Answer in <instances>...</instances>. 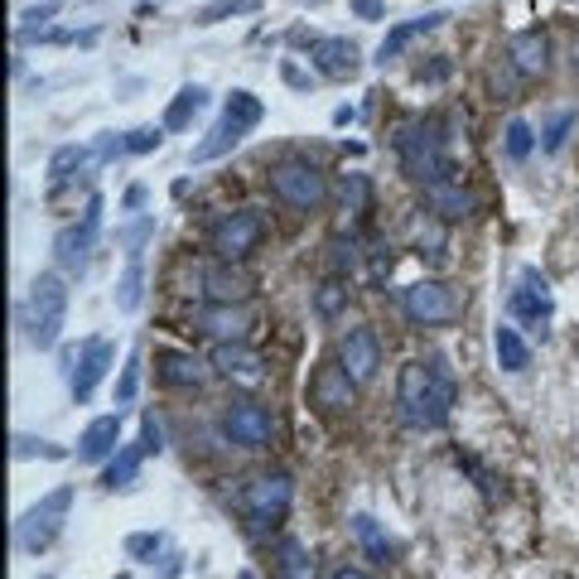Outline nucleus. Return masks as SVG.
Masks as SVG:
<instances>
[{
  "mask_svg": "<svg viewBox=\"0 0 579 579\" xmlns=\"http://www.w3.org/2000/svg\"><path fill=\"white\" fill-rule=\"evenodd\" d=\"M396 406L411 430H440L454 411V372L444 367V358L406 362L396 382Z\"/></svg>",
  "mask_w": 579,
  "mask_h": 579,
  "instance_id": "nucleus-1",
  "label": "nucleus"
},
{
  "mask_svg": "<svg viewBox=\"0 0 579 579\" xmlns=\"http://www.w3.org/2000/svg\"><path fill=\"white\" fill-rule=\"evenodd\" d=\"M63 324H68V280L63 271H44L29 280L25 300H20V329L34 348H54Z\"/></svg>",
  "mask_w": 579,
  "mask_h": 579,
  "instance_id": "nucleus-2",
  "label": "nucleus"
},
{
  "mask_svg": "<svg viewBox=\"0 0 579 579\" xmlns=\"http://www.w3.org/2000/svg\"><path fill=\"white\" fill-rule=\"evenodd\" d=\"M396 155H401V169L411 174L420 189L454 179V160L444 155V136L430 121H406V126L396 131Z\"/></svg>",
  "mask_w": 579,
  "mask_h": 579,
  "instance_id": "nucleus-3",
  "label": "nucleus"
},
{
  "mask_svg": "<svg viewBox=\"0 0 579 579\" xmlns=\"http://www.w3.org/2000/svg\"><path fill=\"white\" fill-rule=\"evenodd\" d=\"M261 116H266L261 97L247 92V87H237V92L222 102V116H218V126L208 131V140L193 145V165H208V160H222L227 150H237V145L247 140V131L261 126Z\"/></svg>",
  "mask_w": 579,
  "mask_h": 579,
  "instance_id": "nucleus-4",
  "label": "nucleus"
},
{
  "mask_svg": "<svg viewBox=\"0 0 579 579\" xmlns=\"http://www.w3.org/2000/svg\"><path fill=\"white\" fill-rule=\"evenodd\" d=\"M73 488L63 483V488H54L49 497H39L34 507H29L25 517L15 522V541H20V551L29 555H39V551H49L58 541V531H63V522H68V512H73Z\"/></svg>",
  "mask_w": 579,
  "mask_h": 579,
  "instance_id": "nucleus-5",
  "label": "nucleus"
},
{
  "mask_svg": "<svg viewBox=\"0 0 579 579\" xmlns=\"http://www.w3.org/2000/svg\"><path fill=\"white\" fill-rule=\"evenodd\" d=\"M295 502V478L290 473H256L247 488H242V517L251 522V531H271V526L285 522Z\"/></svg>",
  "mask_w": 579,
  "mask_h": 579,
  "instance_id": "nucleus-6",
  "label": "nucleus"
},
{
  "mask_svg": "<svg viewBox=\"0 0 579 579\" xmlns=\"http://www.w3.org/2000/svg\"><path fill=\"white\" fill-rule=\"evenodd\" d=\"M271 193L285 208H295V213H314L329 198V179H324V169L309 165V160H280L271 169Z\"/></svg>",
  "mask_w": 579,
  "mask_h": 579,
  "instance_id": "nucleus-7",
  "label": "nucleus"
},
{
  "mask_svg": "<svg viewBox=\"0 0 579 579\" xmlns=\"http://www.w3.org/2000/svg\"><path fill=\"white\" fill-rule=\"evenodd\" d=\"M261 237H266V218L256 213V208H232V213H222L213 227H208V247L218 261H242L251 251L261 247Z\"/></svg>",
  "mask_w": 579,
  "mask_h": 579,
  "instance_id": "nucleus-8",
  "label": "nucleus"
},
{
  "mask_svg": "<svg viewBox=\"0 0 579 579\" xmlns=\"http://www.w3.org/2000/svg\"><path fill=\"white\" fill-rule=\"evenodd\" d=\"M97 232H102V198L92 193L83 208V222H73V227H63L54 237V261L63 276H83L87 261H92V247H97Z\"/></svg>",
  "mask_w": 579,
  "mask_h": 579,
  "instance_id": "nucleus-9",
  "label": "nucleus"
},
{
  "mask_svg": "<svg viewBox=\"0 0 579 579\" xmlns=\"http://www.w3.org/2000/svg\"><path fill=\"white\" fill-rule=\"evenodd\" d=\"M401 309H406L411 324L435 329V324L459 319V290H454L449 280H415V285L401 290Z\"/></svg>",
  "mask_w": 579,
  "mask_h": 579,
  "instance_id": "nucleus-10",
  "label": "nucleus"
},
{
  "mask_svg": "<svg viewBox=\"0 0 579 579\" xmlns=\"http://www.w3.org/2000/svg\"><path fill=\"white\" fill-rule=\"evenodd\" d=\"M222 430H227V440L242 444V449H266L271 435H276V415H271L266 401L242 396V401H232V406L222 411Z\"/></svg>",
  "mask_w": 579,
  "mask_h": 579,
  "instance_id": "nucleus-11",
  "label": "nucleus"
},
{
  "mask_svg": "<svg viewBox=\"0 0 579 579\" xmlns=\"http://www.w3.org/2000/svg\"><path fill=\"white\" fill-rule=\"evenodd\" d=\"M507 314H512L517 324H526V329H541V333H546V324H551V314H555L551 280L541 276V271H531V266H526L522 276H517V290L507 295Z\"/></svg>",
  "mask_w": 579,
  "mask_h": 579,
  "instance_id": "nucleus-12",
  "label": "nucleus"
},
{
  "mask_svg": "<svg viewBox=\"0 0 579 579\" xmlns=\"http://www.w3.org/2000/svg\"><path fill=\"white\" fill-rule=\"evenodd\" d=\"M338 367L353 377L358 386H372L377 372H382V338L372 324H358L338 338Z\"/></svg>",
  "mask_w": 579,
  "mask_h": 579,
  "instance_id": "nucleus-13",
  "label": "nucleus"
},
{
  "mask_svg": "<svg viewBox=\"0 0 579 579\" xmlns=\"http://www.w3.org/2000/svg\"><path fill=\"white\" fill-rule=\"evenodd\" d=\"M111 362H116L111 338H87L83 348H78V367H73V377H68V386H73V401H78V406H83V401H92V391L102 386V377L111 372Z\"/></svg>",
  "mask_w": 579,
  "mask_h": 579,
  "instance_id": "nucleus-14",
  "label": "nucleus"
},
{
  "mask_svg": "<svg viewBox=\"0 0 579 579\" xmlns=\"http://www.w3.org/2000/svg\"><path fill=\"white\" fill-rule=\"evenodd\" d=\"M353 396H358V382H353L338 362H324V367L314 372V382H309V401H314L324 415L353 411Z\"/></svg>",
  "mask_w": 579,
  "mask_h": 579,
  "instance_id": "nucleus-15",
  "label": "nucleus"
},
{
  "mask_svg": "<svg viewBox=\"0 0 579 579\" xmlns=\"http://www.w3.org/2000/svg\"><path fill=\"white\" fill-rule=\"evenodd\" d=\"M309 58H314V68L324 73V78H353L362 68V49L353 39H343V34H329V39H314L309 44Z\"/></svg>",
  "mask_w": 579,
  "mask_h": 579,
  "instance_id": "nucleus-16",
  "label": "nucleus"
},
{
  "mask_svg": "<svg viewBox=\"0 0 579 579\" xmlns=\"http://www.w3.org/2000/svg\"><path fill=\"white\" fill-rule=\"evenodd\" d=\"M507 63L522 73V78H541L546 68H551V39H546V29H517L512 39H507Z\"/></svg>",
  "mask_w": 579,
  "mask_h": 579,
  "instance_id": "nucleus-17",
  "label": "nucleus"
},
{
  "mask_svg": "<svg viewBox=\"0 0 579 579\" xmlns=\"http://www.w3.org/2000/svg\"><path fill=\"white\" fill-rule=\"evenodd\" d=\"M193 324L208 333L213 343H242L247 329H251V319H247V309H242V304H213V300L193 314Z\"/></svg>",
  "mask_w": 579,
  "mask_h": 579,
  "instance_id": "nucleus-18",
  "label": "nucleus"
},
{
  "mask_svg": "<svg viewBox=\"0 0 579 579\" xmlns=\"http://www.w3.org/2000/svg\"><path fill=\"white\" fill-rule=\"evenodd\" d=\"M155 377L169 386V391H198V386L208 382V367L184 353V348H160L155 353Z\"/></svg>",
  "mask_w": 579,
  "mask_h": 579,
  "instance_id": "nucleus-19",
  "label": "nucleus"
},
{
  "mask_svg": "<svg viewBox=\"0 0 579 579\" xmlns=\"http://www.w3.org/2000/svg\"><path fill=\"white\" fill-rule=\"evenodd\" d=\"M203 295L213 304H242L251 295V276L237 271V261H218L203 271Z\"/></svg>",
  "mask_w": 579,
  "mask_h": 579,
  "instance_id": "nucleus-20",
  "label": "nucleus"
},
{
  "mask_svg": "<svg viewBox=\"0 0 579 579\" xmlns=\"http://www.w3.org/2000/svg\"><path fill=\"white\" fill-rule=\"evenodd\" d=\"M208 367H213V372H222V377H242V382H256L266 362H261V353H256L247 338H242V343H213V358H208Z\"/></svg>",
  "mask_w": 579,
  "mask_h": 579,
  "instance_id": "nucleus-21",
  "label": "nucleus"
},
{
  "mask_svg": "<svg viewBox=\"0 0 579 579\" xmlns=\"http://www.w3.org/2000/svg\"><path fill=\"white\" fill-rule=\"evenodd\" d=\"M121 449V415H97L78 440V459L83 464H107L111 454Z\"/></svg>",
  "mask_w": 579,
  "mask_h": 579,
  "instance_id": "nucleus-22",
  "label": "nucleus"
},
{
  "mask_svg": "<svg viewBox=\"0 0 579 579\" xmlns=\"http://www.w3.org/2000/svg\"><path fill=\"white\" fill-rule=\"evenodd\" d=\"M425 208H430V218L459 222L473 213V193L464 189L459 179H444V184H430V189H425Z\"/></svg>",
  "mask_w": 579,
  "mask_h": 579,
  "instance_id": "nucleus-23",
  "label": "nucleus"
},
{
  "mask_svg": "<svg viewBox=\"0 0 579 579\" xmlns=\"http://www.w3.org/2000/svg\"><path fill=\"white\" fill-rule=\"evenodd\" d=\"M276 575L280 579H319L314 555H309V546H304L300 536H280L276 541Z\"/></svg>",
  "mask_w": 579,
  "mask_h": 579,
  "instance_id": "nucleus-24",
  "label": "nucleus"
},
{
  "mask_svg": "<svg viewBox=\"0 0 579 579\" xmlns=\"http://www.w3.org/2000/svg\"><path fill=\"white\" fill-rule=\"evenodd\" d=\"M493 353H497V367H502V372H526V367H531V343L517 333V324H497Z\"/></svg>",
  "mask_w": 579,
  "mask_h": 579,
  "instance_id": "nucleus-25",
  "label": "nucleus"
},
{
  "mask_svg": "<svg viewBox=\"0 0 579 579\" xmlns=\"http://www.w3.org/2000/svg\"><path fill=\"white\" fill-rule=\"evenodd\" d=\"M203 107H208V87H203V83L179 87V92H174V102L165 107V121H160V126H165V131H184Z\"/></svg>",
  "mask_w": 579,
  "mask_h": 579,
  "instance_id": "nucleus-26",
  "label": "nucleus"
},
{
  "mask_svg": "<svg viewBox=\"0 0 579 579\" xmlns=\"http://www.w3.org/2000/svg\"><path fill=\"white\" fill-rule=\"evenodd\" d=\"M140 464H145V449H140V444H121L107 459V469H102V483H107L111 493H116V488H131L140 478Z\"/></svg>",
  "mask_w": 579,
  "mask_h": 579,
  "instance_id": "nucleus-27",
  "label": "nucleus"
},
{
  "mask_svg": "<svg viewBox=\"0 0 579 579\" xmlns=\"http://www.w3.org/2000/svg\"><path fill=\"white\" fill-rule=\"evenodd\" d=\"M444 25V15L440 10H430V15H420V20H411V25H396L391 29V34H386L382 39V49H377V58H396L401 54V49H406V44H411V39H420V34H430V29H440Z\"/></svg>",
  "mask_w": 579,
  "mask_h": 579,
  "instance_id": "nucleus-28",
  "label": "nucleus"
},
{
  "mask_svg": "<svg viewBox=\"0 0 579 579\" xmlns=\"http://www.w3.org/2000/svg\"><path fill=\"white\" fill-rule=\"evenodd\" d=\"M579 126V111L575 107H560V111H551L546 121H541V150L546 155H560L565 150V140H570V131Z\"/></svg>",
  "mask_w": 579,
  "mask_h": 579,
  "instance_id": "nucleus-29",
  "label": "nucleus"
},
{
  "mask_svg": "<svg viewBox=\"0 0 579 579\" xmlns=\"http://www.w3.org/2000/svg\"><path fill=\"white\" fill-rule=\"evenodd\" d=\"M87 160H92V150H83V145H63V150H54V160H49V184H54V189L73 184L78 169H87Z\"/></svg>",
  "mask_w": 579,
  "mask_h": 579,
  "instance_id": "nucleus-30",
  "label": "nucleus"
},
{
  "mask_svg": "<svg viewBox=\"0 0 579 579\" xmlns=\"http://www.w3.org/2000/svg\"><path fill=\"white\" fill-rule=\"evenodd\" d=\"M140 300H145V261H140V256H131L126 276L116 280V309H121V314H136Z\"/></svg>",
  "mask_w": 579,
  "mask_h": 579,
  "instance_id": "nucleus-31",
  "label": "nucleus"
},
{
  "mask_svg": "<svg viewBox=\"0 0 579 579\" xmlns=\"http://www.w3.org/2000/svg\"><path fill=\"white\" fill-rule=\"evenodd\" d=\"M338 198H343V213H353V218H367L372 213V179L367 174H343V184H338Z\"/></svg>",
  "mask_w": 579,
  "mask_h": 579,
  "instance_id": "nucleus-32",
  "label": "nucleus"
},
{
  "mask_svg": "<svg viewBox=\"0 0 579 579\" xmlns=\"http://www.w3.org/2000/svg\"><path fill=\"white\" fill-rule=\"evenodd\" d=\"M353 536H358L362 546H367V555H372V560H382V565L391 560V555H396V546L386 541V531L372 522L367 512H358V517H353Z\"/></svg>",
  "mask_w": 579,
  "mask_h": 579,
  "instance_id": "nucleus-33",
  "label": "nucleus"
},
{
  "mask_svg": "<svg viewBox=\"0 0 579 579\" xmlns=\"http://www.w3.org/2000/svg\"><path fill=\"white\" fill-rule=\"evenodd\" d=\"M502 150H507L512 160H526V155L536 150V131L526 126L522 116H512V121H507V131H502Z\"/></svg>",
  "mask_w": 579,
  "mask_h": 579,
  "instance_id": "nucleus-34",
  "label": "nucleus"
},
{
  "mask_svg": "<svg viewBox=\"0 0 579 579\" xmlns=\"http://www.w3.org/2000/svg\"><path fill=\"white\" fill-rule=\"evenodd\" d=\"M329 261H333V271H338V276H353V271L362 266L358 237H333V242H329Z\"/></svg>",
  "mask_w": 579,
  "mask_h": 579,
  "instance_id": "nucleus-35",
  "label": "nucleus"
},
{
  "mask_svg": "<svg viewBox=\"0 0 579 579\" xmlns=\"http://www.w3.org/2000/svg\"><path fill=\"white\" fill-rule=\"evenodd\" d=\"M169 546L165 531H136V536H126V555L131 560H145V565H155V555Z\"/></svg>",
  "mask_w": 579,
  "mask_h": 579,
  "instance_id": "nucleus-36",
  "label": "nucleus"
},
{
  "mask_svg": "<svg viewBox=\"0 0 579 579\" xmlns=\"http://www.w3.org/2000/svg\"><path fill=\"white\" fill-rule=\"evenodd\" d=\"M343 304H348V285H343V280H324V285H319V295H314V309H319V319H333Z\"/></svg>",
  "mask_w": 579,
  "mask_h": 579,
  "instance_id": "nucleus-37",
  "label": "nucleus"
},
{
  "mask_svg": "<svg viewBox=\"0 0 579 579\" xmlns=\"http://www.w3.org/2000/svg\"><path fill=\"white\" fill-rule=\"evenodd\" d=\"M256 10H261V0H218L213 10L198 15V25H218V20H227V15H256Z\"/></svg>",
  "mask_w": 579,
  "mask_h": 579,
  "instance_id": "nucleus-38",
  "label": "nucleus"
},
{
  "mask_svg": "<svg viewBox=\"0 0 579 579\" xmlns=\"http://www.w3.org/2000/svg\"><path fill=\"white\" fill-rule=\"evenodd\" d=\"M160 140H165V126H136L126 131V155H150L160 150Z\"/></svg>",
  "mask_w": 579,
  "mask_h": 579,
  "instance_id": "nucleus-39",
  "label": "nucleus"
},
{
  "mask_svg": "<svg viewBox=\"0 0 579 579\" xmlns=\"http://www.w3.org/2000/svg\"><path fill=\"white\" fill-rule=\"evenodd\" d=\"M136 391H140V353H131L126 367H121V382H116V406H131Z\"/></svg>",
  "mask_w": 579,
  "mask_h": 579,
  "instance_id": "nucleus-40",
  "label": "nucleus"
},
{
  "mask_svg": "<svg viewBox=\"0 0 579 579\" xmlns=\"http://www.w3.org/2000/svg\"><path fill=\"white\" fill-rule=\"evenodd\" d=\"M63 459L68 449H58V444H49V440H29V435H15V459Z\"/></svg>",
  "mask_w": 579,
  "mask_h": 579,
  "instance_id": "nucleus-41",
  "label": "nucleus"
},
{
  "mask_svg": "<svg viewBox=\"0 0 579 579\" xmlns=\"http://www.w3.org/2000/svg\"><path fill=\"white\" fill-rule=\"evenodd\" d=\"M140 449H145V454H160V449H165V430H160V420L150 411L140 415Z\"/></svg>",
  "mask_w": 579,
  "mask_h": 579,
  "instance_id": "nucleus-42",
  "label": "nucleus"
},
{
  "mask_svg": "<svg viewBox=\"0 0 579 579\" xmlns=\"http://www.w3.org/2000/svg\"><path fill=\"white\" fill-rule=\"evenodd\" d=\"M150 237H155V218H140L136 227H131V232L121 237V242H126V256H140V247H145Z\"/></svg>",
  "mask_w": 579,
  "mask_h": 579,
  "instance_id": "nucleus-43",
  "label": "nucleus"
},
{
  "mask_svg": "<svg viewBox=\"0 0 579 579\" xmlns=\"http://www.w3.org/2000/svg\"><path fill=\"white\" fill-rule=\"evenodd\" d=\"M348 10H353L358 20H382V15H386V0H348Z\"/></svg>",
  "mask_w": 579,
  "mask_h": 579,
  "instance_id": "nucleus-44",
  "label": "nucleus"
},
{
  "mask_svg": "<svg viewBox=\"0 0 579 579\" xmlns=\"http://www.w3.org/2000/svg\"><path fill=\"white\" fill-rule=\"evenodd\" d=\"M280 78H285L290 87H300V92H309V73H300L295 63H280Z\"/></svg>",
  "mask_w": 579,
  "mask_h": 579,
  "instance_id": "nucleus-45",
  "label": "nucleus"
},
{
  "mask_svg": "<svg viewBox=\"0 0 579 579\" xmlns=\"http://www.w3.org/2000/svg\"><path fill=\"white\" fill-rule=\"evenodd\" d=\"M415 78H420V83H440V78H449V63H430V68L420 63V68H415Z\"/></svg>",
  "mask_w": 579,
  "mask_h": 579,
  "instance_id": "nucleus-46",
  "label": "nucleus"
},
{
  "mask_svg": "<svg viewBox=\"0 0 579 579\" xmlns=\"http://www.w3.org/2000/svg\"><path fill=\"white\" fill-rule=\"evenodd\" d=\"M329 579H372V575H367V570H358V565H338Z\"/></svg>",
  "mask_w": 579,
  "mask_h": 579,
  "instance_id": "nucleus-47",
  "label": "nucleus"
},
{
  "mask_svg": "<svg viewBox=\"0 0 579 579\" xmlns=\"http://www.w3.org/2000/svg\"><path fill=\"white\" fill-rule=\"evenodd\" d=\"M140 203H145V189H140V184L136 189H126V208H140Z\"/></svg>",
  "mask_w": 579,
  "mask_h": 579,
  "instance_id": "nucleus-48",
  "label": "nucleus"
},
{
  "mask_svg": "<svg viewBox=\"0 0 579 579\" xmlns=\"http://www.w3.org/2000/svg\"><path fill=\"white\" fill-rule=\"evenodd\" d=\"M570 63H575V73H579V34H575V44H570Z\"/></svg>",
  "mask_w": 579,
  "mask_h": 579,
  "instance_id": "nucleus-49",
  "label": "nucleus"
},
{
  "mask_svg": "<svg viewBox=\"0 0 579 579\" xmlns=\"http://www.w3.org/2000/svg\"><path fill=\"white\" fill-rule=\"evenodd\" d=\"M237 579H256V575H251V570H237Z\"/></svg>",
  "mask_w": 579,
  "mask_h": 579,
  "instance_id": "nucleus-50",
  "label": "nucleus"
},
{
  "mask_svg": "<svg viewBox=\"0 0 579 579\" xmlns=\"http://www.w3.org/2000/svg\"><path fill=\"white\" fill-rule=\"evenodd\" d=\"M116 579H131V575H116Z\"/></svg>",
  "mask_w": 579,
  "mask_h": 579,
  "instance_id": "nucleus-51",
  "label": "nucleus"
},
{
  "mask_svg": "<svg viewBox=\"0 0 579 579\" xmlns=\"http://www.w3.org/2000/svg\"><path fill=\"white\" fill-rule=\"evenodd\" d=\"M49 5H54V0H49Z\"/></svg>",
  "mask_w": 579,
  "mask_h": 579,
  "instance_id": "nucleus-52",
  "label": "nucleus"
}]
</instances>
